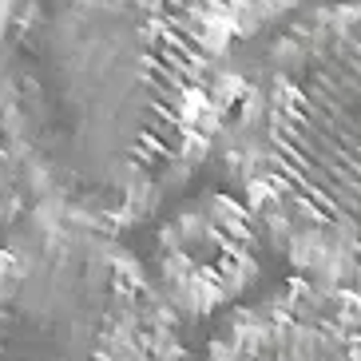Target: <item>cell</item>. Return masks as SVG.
Masks as SVG:
<instances>
[{
    "instance_id": "obj_2",
    "label": "cell",
    "mask_w": 361,
    "mask_h": 361,
    "mask_svg": "<svg viewBox=\"0 0 361 361\" xmlns=\"http://www.w3.org/2000/svg\"><path fill=\"white\" fill-rule=\"evenodd\" d=\"M219 147L270 250L294 274L361 290V0L278 32L246 68Z\"/></svg>"
},
{
    "instance_id": "obj_6",
    "label": "cell",
    "mask_w": 361,
    "mask_h": 361,
    "mask_svg": "<svg viewBox=\"0 0 361 361\" xmlns=\"http://www.w3.org/2000/svg\"><path fill=\"white\" fill-rule=\"evenodd\" d=\"M32 207H36V191L32 179H28V167L8 143V135L0 131V243L32 214Z\"/></svg>"
},
{
    "instance_id": "obj_1",
    "label": "cell",
    "mask_w": 361,
    "mask_h": 361,
    "mask_svg": "<svg viewBox=\"0 0 361 361\" xmlns=\"http://www.w3.org/2000/svg\"><path fill=\"white\" fill-rule=\"evenodd\" d=\"M243 0H0V131L36 202L104 231L143 223L226 131Z\"/></svg>"
},
{
    "instance_id": "obj_7",
    "label": "cell",
    "mask_w": 361,
    "mask_h": 361,
    "mask_svg": "<svg viewBox=\"0 0 361 361\" xmlns=\"http://www.w3.org/2000/svg\"><path fill=\"white\" fill-rule=\"evenodd\" d=\"M243 4H246V12H250V24L262 32L266 24H274L278 16H286V12L298 8L302 0H243Z\"/></svg>"
},
{
    "instance_id": "obj_3",
    "label": "cell",
    "mask_w": 361,
    "mask_h": 361,
    "mask_svg": "<svg viewBox=\"0 0 361 361\" xmlns=\"http://www.w3.org/2000/svg\"><path fill=\"white\" fill-rule=\"evenodd\" d=\"M0 361H183L179 314L116 231L36 202L0 243Z\"/></svg>"
},
{
    "instance_id": "obj_4",
    "label": "cell",
    "mask_w": 361,
    "mask_h": 361,
    "mask_svg": "<svg viewBox=\"0 0 361 361\" xmlns=\"http://www.w3.org/2000/svg\"><path fill=\"white\" fill-rule=\"evenodd\" d=\"M266 250L250 202L238 191H207L159 226L151 278L179 322H207L258 286Z\"/></svg>"
},
{
    "instance_id": "obj_5",
    "label": "cell",
    "mask_w": 361,
    "mask_h": 361,
    "mask_svg": "<svg viewBox=\"0 0 361 361\" xmlns=\"http://www.w3.org/2000/svg\"><path fill=\"white\" fill-rule=\"evenodd\" d=\"M207 361H361V290L290 278L234 310Z\"/></svg>"
}]
</instances>
